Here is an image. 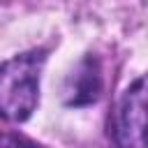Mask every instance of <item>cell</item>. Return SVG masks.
<instances>
[{
  "mask_svg": "<svg viewBox=\"0 0 148 148\" xmlns=\"http://www.w3.org/2000/svg\"><path fill=\"white\" fill-rule=\"evenodd\" d=\"M2 148H39V146H35L32 141H28L18 134H5L2 136Z\"/></svg>",
  "mask_w": 148,
  "mask_h": 148,
  "instance_id": "277c9868",
  "label": "cell"
},
{
  "mask_svg": "<svg viewBox=\"0 0 148 148\" xmlns=\"http://www.w3.org/2000/svg\"><path fill=\"white\" fill-rule=\"evenodd\" d=\"M46 51H25L5 60L0 69V109L12 123H23L39 104V79Z\"/></svg>",
  "mask_w": 148,
  "mask_h": 148,
  "instance_id": "6da1fadb",
  "label": "cell"
},
{
  "mask_svg": "<svg viewBox=\"0 0 148 148\" xmlns=\"http://www.w3.org/2000/svg\"><path fill=\"white\" fill-rule=\"evenodd\" d=\"M102 90V74L95 58H86L79 62V67L67 76L65 83V102L69 106H86L92 104L99 97Z\"/></svg>",
  "mask_w": 148,
  "mask_h": 148,
  "instance_id": "3957f363",
  "label": "cell"
},
{
  "mask_svg": "<svg viewBox=\"0 0 148 148\" xmlns=\"http://www.w3.org/2000/svg\"><path fill=\"white\" fill-rule=\"evenodd\" d=\"M109 132L116 148H148V74L125 88L113 109Z\"/></svg>",
  "mask_w": 148,
  "mask_h": 148,
  "instance_id": "7a4b0ae2",
  "label": "cell"
}]
</instances>
